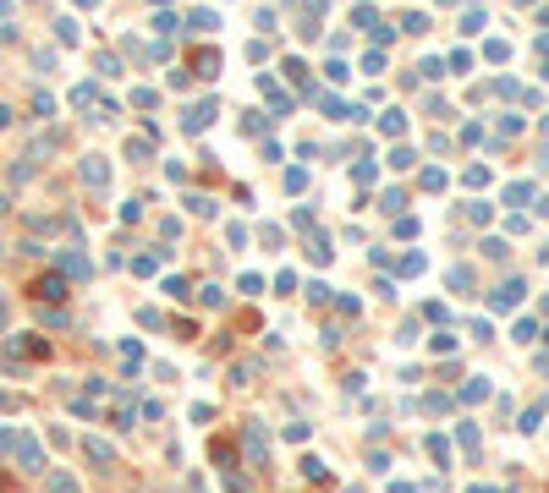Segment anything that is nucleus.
Segmentation results:
<instances>
[{
  "label": "nucleus",
  "instance_id": "f257e3e1",
  "mask_svg": "<svg viewBox=\"0 0 549 493\" xmlns=\"http://www.w3.org/2000/svg\"><path fill=\"white\" fill-rule=\"evenodd\" d=\"M82 449H88V461H99V466H110V461H116V449H110V444H99V438H88Z\"/></svg>",
  "mask_w": 549,
  "mask_h": 493
},
{
  "label": "nucleus",
  "instance_id": "f03ea898",
  "mask_svg": "<svg viewBox=\"0 0 549 493\" xmlns=\"http://www.w3.org/2000/svg\"><path fill=\"white\" fill-rule=\"evenodd\" d=\"M61 290H66V285H61V280H55V275H44V280H39V285H33V296H61Z\"/></svg>",
  "mask_w": 549,
  "mask_h": 493
},
{
  "label": "nucleus",
  "instance_id": "7ed1b4c3",
  "mask_svg": "<svg viewBox=\"0 0 549 493\" xmlns=\"http://www.w3.org/2000/svg\"><path fill=\"white\" fill-rule=\"evenodd\" d=\"M55 493H78V488H72V477H55Z\"/></svg>",
  "mask_w": 549,
  "mask_h": 493
}]
</instances>
